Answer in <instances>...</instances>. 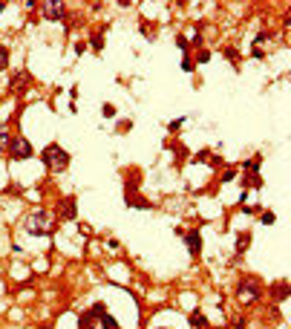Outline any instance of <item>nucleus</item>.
<instances>
[{
  "label": "nucleus",
  "mask_w": 291,
  "mask_h": 329,
  "mask_svg": "<svg viewBox=\"0 0 291 329\" xmlns=\"http://www.w3.org/2000/svg\"><path fill=\"white\" fill-rule=\"evenodd\" d=\"M262 292H265V286L259 283L257 277H242L239 286H236V300L245 303V306H251V303H257L262 297Z\"/></svg>",
  "instance_id": "nucleus-1"
},
{
  "label": "nucleus",
  "mask_w": 291,
  "mask_h": 329,
  "mask_svg": "<svg viewBox=\"0 0 291 329\" xmlns=\"http://www.w3.org/2000/svg\"><path fill=\"white\" fill-rule=\"evenodd\" d=\"M40 162L46 164L49 170H64L66 164H69V153H66L61 144H46L40 150Z\"/></svg>",
  "instance_id": "nucleus-2"
},
{
  "label": "nucleus",
  "mask_w": 291,
  "mask_h": 329,
  "mask_svg": "<svg viewBox=\"0 0 291 329\" xmlns=\"http://www.w3.org/2000/svg\"><path fill=\"white\" fill-rule=\"evenodd\" d=\"M55 226V217L49 211H32L29 220H26V231L29 234H49Z\"/></svg>",
  "instance_id": "nucleus-3"
},
{
  "label": "nucleus",
  "mask_w": 291,
  "mask_h": 329,
  "mask_svg": "<svg viewBox=\"0 0 291 329\" xmlns=\"http://www.w3.org/2000/svg\"><path fill=\"white\" fill-rule=\"evenodd\" d=\"M6 150H9V159H12V162H23V159H32V156H35V147L23 139V136L12 139Z\"/></svg>",
  "instance_id": "nucleus-4"
},
{
  "label": "nucleus",
  "mask_w": 291,
  "mask_h": 329,
  "mask_svg": "<svg viewBox=\"0 0 291 329\" xmlns=\"http://www.w3.org/2000/svg\"><path fill=\"white\" fill-rule=\"evenodd\" d=\"M75 217H78V202H75V197L58 199V217L55 220H75Z\"/></svg>",
  "instance_id": "nucleus-5"
},
{
  "label": "nucleus",
  "mask_w": 291,
  "mask_h": 329,
  "mask_svg": "<svg viewBox=\"0 0 291 329\" xmlns=\"http://www.w3.org/2000/svg\"><path fill=\"white\" fill-rule=\"evenodd\" d=\"M124 202H127L130 208H141V211H150V208H153L150 199L138 197V191H130V188H124Z\"/></svg>",
  "instance_id": "nucleus-6"
},
{
  "label": "nucleus",
  "mask_w": 291,
  "mask_h": 329,
  "mask_svg": "<svg viewBox=\"0 0 291 329\" xmlns=\"http://www.w3.org/2000/svg\"><path fill=\"white\" fill-rule=\"evenodd\" d=\"M46 21H64L66 15V6L64 3H43V12H40Z\"/></svg>",
  "instance_id": "nucleus-7"
},
{
  "label": "nucleus",
  "mask_w": 291,
  "mask_h": 329,
  "mask_svg": "<svg viewBox=\"0 0 291 329\" xmlns=\"http://www.w3.org/2000/svg\"><path fill=\"white\" fill-rule=\"evenodd\" d=\"M185 243H188L191 257H199V254H202V234H199V228L188 231V234H185Z\"/></svg>",
  "instance_id": "nucleus-8"
},
{
  "label": "nucleus",
  "mask_w": 291,
  "mask_h": 329,
  "mask_svg": "<svg viewBox=\"0 0 291 329\" xmlns=\"http://www.w3.org/2000/svg\"><path fill=\"white\" fill-rule=\"evenodd\" d=\"M29 81H32V75H29L26 69H20V72H18V75H15L12 81H9V87H12V90H20V87H26Z\"/></svg>",
  "instance_id": "nucleus-9"
},
{
  "label": "nucleus",
  "mask_w": 291,
  "mask_h": 329,
  "mask_svg": "<svg viewBox=\"0 0 291 329\" xmlns=\"http://www.w3.org/2000/svg\"><path fill=\"white\" fill-rule=\"evenodd\" d=\"M188 321H191V327H194V329H211L208 318H205L202 312H191V318H188Z\"/></svg>",
  "instance_id": "nucleus-10"
},
{
  "label": "nucleus",
  "mask_w": 291,
  "mask_h": 329,
  "mask_svg": "<svg viewBox=\"0 0 291 329\" xmlns=\"http://www.w3.org/2000/svg\"><path fill=\"white\" fill-rule=\"evenodd\" d=\"M271 292H274V297H277V300H286V297L291 295V289H289V283H286V280L274 283V286H271Z\"/></svg>",
  "instance_id": "nucleus-11"
},
{
  "label": "nucleus",
  "mask_w": 291,
  "mask_h": 329,
  "mask_svg": "<svg viewBox=\"0 0 291 329\" xmlns=\"http://www.w3.org/2000/svg\"><path fill=\"white\" fill-rule=\"evenodd\" d=\"M248 246H251V231H242V234L236 237V254H242Z\"/></svg>",
  "instance_id": "nucleus-12"
},
{
  "label": "nucleus",
  "mask_w": 291,
  "mask_h": 329,
  "mask_svg": "<svg viewBox=\"0 0 291 329\" xmlns=\"http://www.w3.org/2000/svg\"><path fill=\"white\" fill-rule=\"evenodd\" d=\"M98 321H101V329H121V327H118V321H116L110 312H107V315H101Z\"/></svg>",
  "instance_id": "nucleus-13"
},
{
  "label": "nucleus",
  "mask_w": 291,
  "mask_h": 329,
  "mask_svg": "<svg viewBox=\"0 0 291 329\" xmlns=\"http://www.w3.org/2000/svg\"><path fill=\"white\" fill-rule=\"evenodd\" d=\"M9 142H12V136H9V127L6 124H0V153L9 147Z\"/></svg>",
  "instance_id": "nucleus-14"
},
{
  "label": "nucleus",
  "mask_w": 291,
  "mask_h": 329,
  "mask_svg": "<svg viewBox=\"0 0 291 329\" xmlns=\"http://www.w3.org/2000/svg\"><path fill=\"white\" fill-rule=\"evenodd\" d=\"M90 43H93V49H96V52H101V46H104V35H101V32H96V35H93V41H90Z\"/></svg>",
  "instance_id": "nucleus-15"
},
{
  "label": "nucleus",
  "mask_w": 291,
  "mask_h": 329,
  "mask_svg": "<svg viewBox=\"0 0 291 329\" xmlns=\"http://www.w3.org/2000/svg\"><path fill=\"white\" fill-rule=\"evenodd\" d=\"M225 58L231 61V64H239V52H236L233 46H228V49H225Z\"/></svg>",
  "instance_id": "nucleus-16"
},
{
  "label": "nucleus",
  "mask_w": 291,
  "mask_h": 329,
  "mask_svg": "<svg viewBox=\"0 0 291 329\" xmlns=\"http://www.w3.org/2000/svg\"><path fill=\"white\" fill-rule=\"evenodd\" d=\"M265 41H271V32H265V29H262V32H259L257 38H254V46H257V49H259V46H262Z\"/></svg>",
  "instance_id": "nucleus-17"
},
{
  "label": "nucleus",
  "mask_w": 291,
  "mask_h": 329,
  "mask_svg": "<svg viewBox=\"0 0 291 329\" xmlns=\"http://www.w3.org/2000/svg\"><path fill=\"white\" fill-rule=\"evenodd\" d=\"M6 66H9V49H6V46H0V72H3Z\"/></svg>",
  "instance_id": "nucleus-18"
},
{
  "label": "nucleus",
  "mask_w": 291,
  "mask_h": 329,
  "mask_svg": "<svg viewBox=\"0 0 291 329\" xmlns=\"http://www.w3.org/2000/svg\"><path fill=\"white\" fill-rule=\"evenodd\" d=\"M277 217H274V211H262V217H259V223H265V226H271Z\"/></svg>",
  "instance_id": "nucleus-19"
},
{
  "label": "nucleus",
  "mask_w": 291,
  "mask_h": 329,
  "mask_svg": "<svg viewBox=\"0 0 291 329\" xmlns=\"http://www.w3.org/2000/svg\"><path fill=\"white\" fill-rule=\"evenodd\" d=\"M196 61H202V64H208V61H211V52H208V49H199V55H196Z\"/></svg>",
  "instance_id": "nucleus-20"
},
{
  "label": "nucleus",
  "mask_w": 291,
  "mask_h": 329,
  "mask_svg": "<svg viewBox=\"0 0 291 329\" xmlns=\"http://www.w3.org/2000/svg\"><path fill=\"white\" fill-rule=\"evenodd\" d=\"M101 113L110 119V116H116V107H113V104H104V107H101Z\"/></svg>",
  "instance_id": "nucleus-21"
},
{
  "label": "nucleus",
  "mask_w": 291,
  "mask_h": 329,
  "mask_svg": "<svg viewBox=\"0 0 291 329\" xmlns=\"http://www.w3.org/2000/svg\"><path fill=\"white\" fill-rule=\"evenodd\" d=\"M182 124H185V119H173V122L167 124V127H170V130L176 133V130H179V127H182Z\"/></svg>",
  "instance_id": "nucleus-22"
},
{
  "label": "nucleus",
  "mask_w": 291,
  "mask_h": 329,
  "mask_svg": "<svg viewBox=\"0 0 291 329\" xmlns=\"http://www.w3.org/2000/svg\"><path fill=\"white\" fill-rule=\"evenodd\" d=\"M251 58H254V61H262V58H265V52H262V49H257V46H254V49H251Z\"/></svg>",
  "instance_id": "nucleus-23"
},
{
  "label": "nucleus",
  "mask_w": 291,
  "mask_h": 329,
  "mask_svg": "<svg viewBox=\"0 0 291 329\" xmlns=\"http://www.w3.org/2000/svg\"><path fill=\"white\" fill-rule=\"evenodd\" d=\"M182 69L191 72V69H194V58H182Z\"/></svg>",
  "instance_id": "nucleus-24"
},
{
  "label": "nucleus",
  "mask_w": 291,
  "mask_h": 329,
  "mask_svg": "<svg viewBox=\"0 0 291 329\" xmlns=\"http://www.w3.org/2000/svg\"><path fill=\"white\" fill-rule=\"evenodd\" d=\"M176 43H179V46H182V49H188V46H191V43H188V38H185V35H176Z\"/></svg>",
  "instance_id": "nucleus-25"
},
{
  "label": "nucleus",
  "mask_w": 291,
  "mask_h": 329,
  "mask_svg": "<svg viewBox=\"0 0 291 329\" xmlns=\"http://www.w3.org/2000/svg\"><path fill=\"white\" fill-rule=\"evenodd\" d=\"M75 52H78V55H84V52H87V43H84V41H78V43H75Z\"/></svg>",
  "instance_id": "nucleus-26"
},
{
  "label": "nucleus",
  "mask_w": 291,
  "mask_h": 329,
  "mask_svg": "<svg viewBox=\"0 0 291 329\" xmlns=\"http://www.w3.org/2000/svg\"><path fill=\"white\" fill-rule=\"evenodd\" d=\"M233 176H236V170H225V173H222V182H231Z\"/></svg>",
  "instance_id": "nucleus-27"
},
{
  "label": "nucleus",
  "mask_w": 291,
  "mask_h": 329,
  "mask_svg": "<svg viewBox=\"0 0 291 329\" xmlns=\"http://www.w3.org/2000/svg\"><path fill=\"white\" fill-rule=\"evenodd\" d=\"M231 329H245V321H242V318H236V321H233V327Z\"/></svg>",
  "instance_id": "nucleus-28"
},
{
  "label": "nucleus",
  "mask_w": 291,
  "mask_h": 329,
  "mask_svg": "<svg viewBox=\"0 0 291 329\" xmlns=\"http://www.w3.org/2000/svg\"><path fill=\"white\" fill-rule=\"evenodd\" d=\"M0 12H6V3H0Z\"/></svg>",
  "instance_id": "nucleus-29"
},
{
  "label": "nucleus",
  "mask_w": 291,
  "mask_h": 329,
  "mask_svg": "<svg viewBox=\"0 0 291 329\" xmlns=\"http://www.w3.org/2000/svg\"><path fill=\"white\" fill-rule=\"evenodd\" d=\"M38 329H52V327H46V324H43V327H38Z\"/></svg>",
  "instance_id": "nucleus-30"
}]
</instances>
